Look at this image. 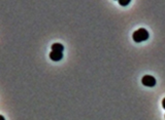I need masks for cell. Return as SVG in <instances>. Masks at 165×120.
Wrapping results in <instances>:
<instances>
[{"label":"cell","instance_id":"8992f818","mask_svg":"<svg viewBox=\"0 0 165 120\" xmlns=\"http://www.w3.org/2000/svg\"><path fill=\"white\" fill-rule=\"evenodd\" d=\"M162 106H163V108L165 109V98L163 99V101H162Z\"/></svg>","mask_w":165,"mask_h":120},{"label":"cell","instance_id":"5b68a950","mask_svg":"<svg viewBox=\"0 0 165 120\" xmlns=\"http://www.w3.org/2000/svg\"><path fill=\"white\" fill-rule=\"evenodd\" d=\"M129 3H130V0H126V1H123V0H120V1H119V4L123 5V6H126V5H128Z\"/></svg>","mask_w":165,"mask_h":120},{"label":"cell","instance_id":"3957f363","mask_svg":"<svg viewBox=\"0 0 165 120\" xmlns=\"http://www.w3.org/2000/svg\"><path fill=\"white\" fill-rule=\"evenodd\" d=\"M62 58H63V53H59V51H51L50 53V59L54 62H58L61 61Z\"/></svg>","mask_w":165,"mask_h":120},{"label":"cell","instance_id":"7a4b0ae2","mask_svg":"<svg viewBox=\"0 0 165 120\" xmlns=\"http://www.w3.org/2000/svg\"><path fill=\"white\" fill-rule=\"evenodd\" d=\"M156 79L155 77L151 75H145L142 79V83L145 86H148V87H153L156 85Z\"/></svg>","mask_w":165,"mask_h":120},{"label":"cell","instance_id":"277c9868","mask_svg":"<svg viewBox=\"0 0 165 120\" xmlns=\"http://www.w3.org/2000/svg\"><path fill=\"white\" fill-rule=\"evenodd\" d=\"M52 50L53 51H59V53H63L64 46L61 43H54L52 45Z\"/></svg>","mask_w":165,"mask_h":120},{"label":"cell","instance_id":"6da1fadb","mask_svg":"<svg viewBox=\"0 0 165 120\" xmlns=\"http://www.w3.org/2000/svg\"><path fill=\"white\" fill-rule=\"evenodd\" d=\"M149 32L147 31L145 29L143 28H140L138 30H136V31L134 32L133 35H132V38H133V40L135 42L139 43V42H142V41H145V40L149 39Z\"/></svg>","mask_w":165,"mask_h":120},{"label":"cell","instance_id":"52a82bcc","mask_svg":"<svg viewBox=\"0 0 165 120\" xmlns=\"http://www.w3.org/2000/svg\"><path fill=\"white\" fill-rule=\"evenodd\" d=\"M0 120H5V118L2 115H0Z\"/></svg>","mask_w":165,"mask_h":120}]
</instances>
